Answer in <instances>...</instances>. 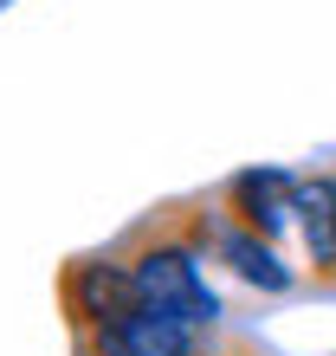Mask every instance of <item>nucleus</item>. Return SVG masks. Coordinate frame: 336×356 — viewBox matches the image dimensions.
I'll use <instances>...</instances> for the list:
<instances>
[{"label": "nucleus", "mask_w": 336, "mask_h": 356, "mask_svg": "<svg viewBox=\"0 0 336 356\" xmlns=\"http://www.w3.org/2000/svg\"><path fill=\"white\" fill-rule=\"evenodd\" d=\"M130 279L142 291V305L175 311V318H187L194 330L220 324V298H214V285H207V272H201V253L187 240H149V246H136V253H130Z\"/></svg>", "instance_id": "obj_1"}, {"label": "nucleus", "mask_w": 336, "mask_h": 356, "mask_svg": "<svg viewBox=\"0 0 336 356\" xmlns=\"http://www.w3.org/2000/svg\"><path fill=\"white\" fill-rule=\"evenodd\" d=\"M194 343H201V330L162 305H136L117 324L84 330V356H194Z\"/></svg>", "instance_id": "obj_2"}, {"label": "nucleus", "mask_w": 336, "mask_h": 356, "mask_svg": "<svg viewBox=\"0 0 336 356\" xmlns=\"http://www.w3.org/2000/svg\"><path fill=\"white\" fill-rule=\"evenodd\" d=\"M136 305H142V291L130 279V266H117V259H78L65 272V311H72L78 330L117 324L123 311H136Z\"/></svg>", "instance_id": "obj_3"}, {"label": "nucleus", "mask_w": 336, "mask_h": 356, "mask_svg": "<svg viewBox=\"0 0 336 356\" xmlns=\"http://www.w3.org/2000/svg\"><path fill=\"white\" fill-rule=\"evenodd\" d=\"M226 201H233V214L252 227V234L271 240L291 214H298V175H285V169H246V175H233Z\"/></svg>", "instance_id": "obj_4"}, {"label": "nucleus", "mask_w": 336, "mask_h": 356, "mask_svg": "<svg viewBox=\"0 0 336 356\" xmlns=\"http://www.w3.org/2000/svg\"><path fill=\"white\" fill-rule=\"evenodd\" d=\"M298 234L317 272H336V175H298Z\"/></svg>", "instance_id": "obj_5"}, {"label": "nucleus", "mask_w": 336, "mask_h": 356, "mask_svg": "<svg viewBox=\"0 0 336 356\" xmlns=\"http://www.w3.org/2000/svg\"><path fill=\"white\" fill-rule=\"evenodd\" d=\"M220 259L233 266L246 285H259V291H291V266L271 253V240L252 234V227H240V234H220Z\"/></svg>", "instance_id": "obj_6"}]
</instances>
